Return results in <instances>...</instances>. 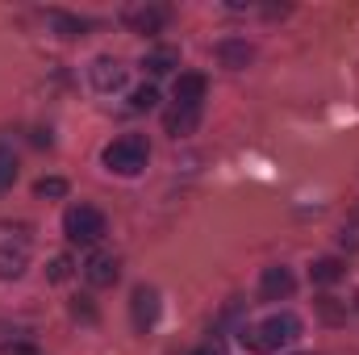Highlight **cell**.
Returning <instances> with one entry per match:
<instances>
[{"label":"cell","mask_w":359,"mask_h":355,"mask_svg":"<svg viewBox=\"0 0 359 355\" xmlns=\"http://www.w3.org/2000/svg\"><path fill=\"white\" fill-rule=\"evenodd\" d=\"M251 59H255L251 42H243V38H222V42H217V63H222V67H230V72H243Z\"/></svg>","instance_id":"30bf717a"},{"label":"cell","mask_w":359,"mask_h":355,"mask_svg":"<svg viewBox=\"0 0 359 355\" xmlns=\"http://www.w3.org/2000/svg\"><path fill=\"white\" fill-rule=\"evenodd\" d=\"M117 276H121V260L109 255V251H96L84 264V280H88L92 288H109V284H117Z\"/></svg>","instance_id":"52a82bcc"},{"label":"cell","mask_w":359,"mask_h":355,"mask_svg":"<svg viewBox=\"0 0 359 355\" xmlns=\"http://www.w3.org/2000/svg\"><path fill=\"white\" fill-rule=\"evenodd\" d=\"M205 92H209V80H205L201 72H184V76H176V105L180 109H201Z\"/></svg>","instance_id":"9c48e42d"},{"label":"cell","mask_w":359,"mask_h":355,"mask_svg":"<svg viewBox=\"0 0 359 355\" xmlns=\"http://www.w3.org/2000/svg\"><path fill=\"white\" fill-rule=\"evenodd\" d=\"M292 288H297V280H292L288 267H264V276H259V297L264 301H284V297H292Z\"/></svg>","instance_id":"ba28073f"},{"label":"cell","mask_w":359,"mask_h":355,"mask_svg":"<svg viewBox=\"0 0 359 355\" xmlns=\"http://www.w3.org/2000/svg\"><path fill=\"white\" fill-rule=\"evenodd\" d=\"M121 21H126L134 34H159V29L172 21V13H168L163 4H130V8L121 13Z\"/></svg>","instance_id":"277c9868"},{"label":"cell","mask_w":359,"mask_h":355,"mask_svg":"<svg viewBox=\"0 0 359 355\" xmlns=\"http://www.w3.org/2000/svg\"><path fill=\"white\" fill-rule=\"evenodd\" d=\"M130 105H134L138 113L155 109V105H159V88H155V84H142V88H134V96H130Z\"/></svg>","instance_id":"e0dca14e"},{"label":"cell","mask_w":359,"mask_h":355,"mask_svg":"<svg viewBox=\"0 0 359 355\" xmlns=\"http://www.w3.org/2000/svg\"><path fill=\"white\" fill-rule=\"evenodd\" d=\"M192 355H217V347H201V351H192Z\"/></svg>","instance_id":"7402d4cb"},{"label":"cell","mask_w":359,"mask_h":355,"mask_svg":"<svg viewBox=\"0 0 359 355\" xmlns=\"http://www.w3.org/2000/svg\"><path fill=\"white\" fill-rule=\"evenodd\" d=\"M309 276H313V284H339V280L347 276V264L334 260V255H326V260H313Z\"/></svg>","instance_id":"8fae6325"},{"label":"cell","mask_w":359,"mask_h":355,"mask_svg":"<svg viewBox=\"0 0 359 355\" xmlns=\"http://www.w3.org/2000/svg\"><path fill=\"white\" fill-rule=\"evenodd\" d=\"M17 184V155L13 147H0V192H8Z\"/></svg>","instance_id":"2e32d148"},{"label":"cell","mask_w":359,"mask_h":355,"mask_svg":"<svg viewBox=\"0 0 359 355\" xmlns=\"http://www.w3.org/2000/svg\"><path fill=\"white\" fill-rule=\"evenodd\" d=\"M243 347L247 351H280V347H292L297 339H301V318H292V314H271V318H264L259 326H243Z\"/></svg>","instance_id":"6da1fadb"},{"label":"cell","mask_w":359,"mask_h":355,"mask_svg":"<svg viewBox=\"0 0 359 355\" xmlns=\"http://www.w3.org/2000/svg\"><path fill=\"white\" fill-rule=\"evenodd\" d=\"M72 255H55V260H50V267H46V276H50V280H55V284H63V280H72Z\"/></svg>","instance_id":"ac0fdd59"},{"label":"cell","mask_w":359,"mask_h":355,"mask_svg":"<svg viewBox=\"0 0 359 355\" xmlns=\"http://www.w3.org/2000/svg\"><path fill=\"white\" fill-rule=\"evenodd\" d=\"M46 21L59 29V38H80V34L88 29V21H80V17H72V13H46Z\"/></svg>","instance_id":"9a60e30c"},{"label":"cell","mask_w":359,"mask_h":355,"mask_svg":"<svg viewBox=\"0 0 359 355\" xmlns=\"http://www.w3.org/2000/svg\"><path fill=\"white\" fill-rule=\"evenodd\" d=\"M147 159H151V147L142 134H121L104 147V168L117 176H138L147 168Z\"/></svg>","instance_id":"7a4b0ae2"},{"label":"cell","mask_w":359,"mask_h":355,"mask_svg":"<svg viewBox=\"0 0 359 355\" xmlns=\"http://www.w3.org/2000/svg\"><path fill=\"white\" fill-rule=\"evenodd\" d=\"M355 309H359V297H355Z\"/></svg>","instance_id":"603a6c76"},{"label":"cell","mask_w":359,"mask_h":355,"mask_svg":"<svg viewBox=\"0 0 359 355\" xmlns=\"http://www.w3.org/2000/svg\"><path fill=\"white\" fill-rule=\"evenodd\" d=\"M88 80L96 92H117V88H126V67L113 55H100V59H92Z\"/></svg>","instance_id":"8992f818"},{"label":"cell","mask_w":359,"mask_h":355,"mask_svg":"<svg viewBox=\"0 0 359 355\" xmlns=\"http://www.w3.org/2000/svg\"><path fill=\"white\" fill-rule=\"evenodd\" d=\"M34 192H38V196H67V180L46 176V180H38V184H34Z\"/></svg>","instance_id":"d6986e66"},{"label":"cell","mask_w":359,"mask_h":355,"mask_svg":"<svg viewBox=\"0 0 359 355\" xmlns=\"http://www.w3.org/2000/svg\"><path fill=\"white\" fill-rule=\"evenodd\" d=\"M142 67H147L151 76H168L172 67H180V55L172 51V46H159V51H151V55L142 59Z\"/></svg>","instance_id":"5bb4252c"},{"label":"cell","mask_w":359,"mask_h":355,"mask_svg":"<svg viewBox=\"0 0 359 355\" xmlns=\"http://www.w3.org/2000/svg\"><path fill=\"white\" fill-rule=\"evenodd\" d=\"M25 247H0V280H17L25 272Z\"/></svg>","instance_id":"4fadbf2b"},{"label":"cell","mask_w":359,"mask_h":355,"mask_svg":"<svg viewBox=\"0 0 359 355\" xmlns=\"http://www.w3.org/2000/svg\"><path fill=\"white\" fill-rule=\"evenodd\" d=\"M318 309H322V314H326L330 322H339V318H347V309H339V305H334V297H322V301H318Z\"/></svg>","instance_id":"ffe728a7"},{"label":"cell","mask_w":359,"mask_h":355,"mask_svg":"<svg viewBox=\"0 0 359 355\" xmlns=\"http://www.w3.org/2000/svg\"><path fill=\"white\" fill-rule=\"evenodd\" d=\"M196 121H201V109H172V113H168V117H163V126H168V134H192V130H196Z\"/></svg>","instance_id":"7c38bea8"},{"label":"cell","mask_w":359,"mask_h":355,"mask_svg":"<svg viewBox=\"0 0 359 355\" xmlns=\"http://www.w3.org/2000/svg\"><path fill=\"white\" fill-rule=\"evenodd\" d=\"M159 288H151V284H138L134 288V297H130V318H134V326L138 330H151L155 322H159Z\"/></svg>","instance_id":"5b68a950"},{"label":"cell","mask_w":359,"mask_h":355,"mask_svg":"<svg viewBox=\"0 0 359 355\" xmlns=\"http://www.w3.org/2000/svg\"><path fill=\"white\" fill-rule=\"evenodd\" d=\"M63 234L76 247H92V243H100L109 234V222H104V213L96 205H72L63 213Z\"/></svg>","instance_id":"3957f363"},{"label":"cell","mask_w":359,"mask_h":355,"mask_svg":"<svg viewBox=\"0 0 359 355\" xmlns=\"http://www.w3.org/2000/svg\"><path fill=\"white\" fill-rule=\"evenodd\" d=\"M4 355H38L34 347H4Z\"/></svg>","instance_id":"44dd1931"}]
</instances>
